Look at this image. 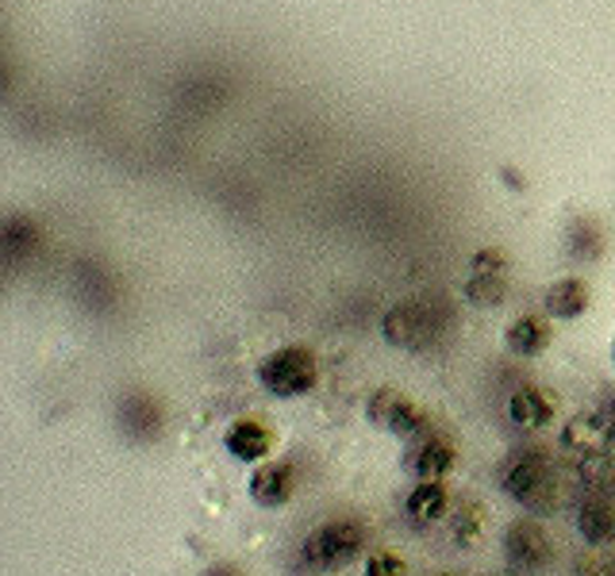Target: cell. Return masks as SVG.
I'll return each instance as SVG.
<instances>
[{
	"instance_id": "cell-17",
	"label": "cell",
	"mask_w": 615,
	"mask_h": 576,
	"mask_svg": "<svg viewBox=\"0 0 615 576\" xmlns=\"http://www.w3.org/2000/svg\"><path fill=\"white\" fill-rule=\"evenodd\" d=\"M504 296H508L504 274H470L462 285V300L470 303V308H501Z\"/></svg>"
},
{
	"instance_id": "cell-22",
	"label": "cell",
	"mask_w": 615,
	"mask_h": 576,
	"mask_svg": "<svg viewBox=\"0 0 615 576\" xmlns=\"http://www.w3.org/2000/svg\"><path fill=\"white\" fill-rule=\"evenodd\" d=\"M612 365H615V342H612Z\"/></svg>"
},
{
	"instance_id": "cell-16",
	"label": "cell",
	"mask_w": 615,
	"mask_h": 576,
	"mask_svg": "<svg viewBox=\"0 0 615 576\" xmlns=\"http://www.w3.org/2000/svg\"><path fill=\"white\" fill-rule=\"evenodd\" d=\"M578 534L585 546H608L615 542V508L608 500H585L578 508Z\"/></svg>"
},
{
	"instance_id": "cell-1",
	"label": "cell",
	"mask_w": 615,
	"mask_h": 576,
	"mask_svg": "<svg viewBox=\"0 0 615 576\" xmlns=\"http://www.w3.org/2000/svg\"><path fill=\"white\" fill-rule=\"evenodd\" d=\"M254 377H259V385L274 400H300V396L316 392L319 357L308 346H300V342H289V346L270 350L259 362V369H254Z\"/></svg>"
},
{
	"instance_id": "cell-10",
	"label": "cell",
	"mask_w": 615,
	"mask_h": 576,
	"mask_svg": "<svg viewBox=\"0 0 615 576\" xmlns=\"http://www.w3.org/2000/svg\"><path fill=\"white\" fill-rule=\"evenodd\" d=\"M504 562L512 573H539L550 562V539L535 519H516L504 531Z\"/></svg>"
},
{
	"instance_id": "cell-12",
	"label": "cell",
	"mask_w": 615,
	"mask_h": 576,
	"mask_svg": "<svg viewBox=\"0 0 615 576\" xmlns=\"http://www.w3.org/2000/svg\"><path fill=\"white\" fill-rule=\"evenodd\" d=\"M554 411H558L554 396L542 392L539 385H519L508 396V419L519 431H542V427L554 423Z\"/></svg>"
},
{
	"instance_id": "cell-14",
	"label": "cell",
	"mask_w": 615,
	"mask_h": 576,
	"mask_svg": "<svg viewBox=\"0 0 615 576\" xmlns=\"http://www.w3.org/2000/svg\"><path fill=\"white\" fill-rule=\"evenodd\" d=\"M404 511L416 527H431L439 519H447L450 511V492L442 480H416L411 492L404 496Z\"/></svg>"
},
{
	"instance_id": "cell-18",
	"label": "cell",
	"mask_w": 615,
	"mask_h": 576,
	"mask_svg": "<svg viewBox=\"0 0 615 576\" xmlns=\"http://www.w3.org/2000/svg\"><path fill=\"white\" fill-rule=\"evenodd\" d=\"M481 539H485V508L481 503H462L454 516V542L473 550Z\"/></svg>"
},
{
	"instance_id": "cell-9",
	"label": "cell",
	"mask_w": 615,
	"mask_h": 576,
	"mask_svg": "<svg viewBox=\"0 0 615 576\" xmlns=\"http://www.w3.org/2000/svg\"><path fill=\"white\" fill-rule=\"evenodd\" d=\"M458 465V450L447 434L424 431L404 446V473L411 480H447V473Z\"/></svg>"
},
{
	"instance_id": "cell-3",
	"label": "cell",
	"mask_w": 615,
	"mask_h": 576,
	"mask_svg": "<svg viewBox=\"0 0 615 576\" xmlns=\"http://www.w3.org/2000/svg\"><path fill=\"white\" fill-rule=\"evenodd\" d=\"M365 419H370L377 431L393 434V439H404V442L431 431L427 411L419 408L408 392H400V388H393V385H381L377 392H370V400H365Z\"/></svg>"
},
{
	"instance_id": "cell-7",
	"label": "cell",
	"mask_w": 615,
	"mask_h": 576,
	"mask_svg": "<svg viewBox=\"0 0 615 576\" xmlns=\"http://www.w3.org/2000/svg\"><path fill=\"white\" fill-rule=\"evenodd\" d=\"M558 446H562V454L578 457V462H589V457L604 454V450L615 446L612 416H604V411H578V416L562 427V434H558Z\"/></svg>"
},
{
	"instance_id": "cell-19",
	"label": "cell",
	"mask_w": 615,
	"mask_h": 576,
	"mask_svg": "<svg viewBox=\"0 0 615 576\" xmlns=\"http://www.w3.org/2000/svg\"><path fill=\"white\" fill-rule=\"evenodd\" d=\"M365 576H408V565H404V557L388 554V550H373L365 557Z\"/></svg>"
},
{
	"instance_id": "cell-6",
	"label": "cell",
	"mask_w": 615,
	"mask_h": 576,
	"mask_svg": "<svg viewBox=\"0 0 615 576\" xmlns=\"http://www.w3.org/2000/svg\"><path fill=\"white\" fill-rule=\"evenodd\" d=\"M501 488H504V496H508L512 503H519L524 511H542L550 503V492H554V485H550V465L535 454L516 457V462L504 469Z\"/></svg>"
},
{
	"instance_id": "cell-13",
	"label": "cell",
	"mask_w": 615,
	"mask_h": 576,
	"mask_svg": "<svg viewBox=\"0 0 615 576\" xmlns=\"http://www.w3.org/2000/svg\"><path fill=\"white\" fill-rule=\"evenodd\" d=\"M550 339H554V326H550V319L542 315H516L508 323V331H504V350H508L512 357H539L550 350Z\"/></svg>"
},
{
	"instance_id": "cell-8",
	"label": "cell",
	"mask_w": 615,
	"mask_h": 576,
	"mask_svg": "<svg viewBox=\"0 0 615 576\" xmlns=\"http://www.w3.org/2000/svg\"><path fill=\"white\" fill-rule=\"evenodd\" d=\"M297 485H300V469L289 462V457H270V462L254 465L251 477H246V492H251V500L266 511L285 508V503L297 496Z\"/></svg>"
},
{
	"instance_id": "cell-15",
	"label": "cell",
	"mask_w": 615,
	"mask_h": 576,
	"mask_svg": "<svg viewBox=\"0 0 615 576\" xmlns=\"http://www.w3.org/2000/svg\"><path fill=\"white\" fill-rule=\"evenodd\" d=\"M542 308L558 323H573L589 311V285L581 277H562L542 292Z\"/></svg>"
},
{
	"instance_id": "cell-21",
	"label": "cell",
	"mask_w": 615,
	"mask_h": 576,
	"mask_svg": "<svg viewBox=\"0 0 615 576\" xmlns=\"http://www.w3.org/2000/svg\"><path fill=\"white\" fill-rule=\"evenodd\" d=\"M200 576H243V569H239V565H231V562H216V565H208Z\"/></svg>"
},
{
	"instance_id": "cell-20",
	"label": "cell",
	"mask_w": 615,
	"mask_h": 576,
	"mask_svg": "<svg viewBox=\"0 0 615 576\" xmlns=\"http://www.w3.org/2000/svg\"><path fill=\"white\" fill-rule=\"evenodd\" d=\"M504 266H508V258H504V251H496V246H485V251H477L470 258L473 274H504Z\"/></svg>"
},
{
	"instance_id": "cell-5",
	"label": "cell",
	"mask_w": 615,
	"mask_h": 576,
	"mask_svg": "<svg viewBox=\"0 0 615 576\" xmlns=\"http://www.w3.org/2000/svg\"><path fill=\"white\" fill-rule=\"evenodd\" d=\"M220 446L231 462L262 465V462H270V457H277V431L259 416H235L223 427Z\"/></svg>"
},
{
	"instance_id": "cell-24",
	"label": "cell",
	"mask_w": 615,
	"mask_h": 576,
	"mask_svg": "<svg viewBox=\"0 0 615 576\" xmlns=\"http://www.w3.org/2000/svg\"><path fill=\"white\" fill-rule=\"evenodd\" d=\"M612 576H615V573H612Z\"/></svg>"
},
{
	"instance_id": "cell-4",
	"label": "cell",
	"mask_w": 615,
	"mask_h": 576,
	"mask_svg": "<svg viewBox=\"0 0 615 576\" xmlns=\"http://www.w3.org/2000/svg\"><path fill=\"white\" fill-rule=\"evenodd\" d=\"M439 334V319H435V303L427 300H400L385 311L381 319V339L393 350H427Z\"/></svg>"
},
{
	"instance_id": "cell-23",
	"label": "cell",
	"mask_w": 615,
	"mask_h": 576,
	"mask_svg": "<svg viewBox=\"0 0 615 576\" xmlns=\"http://www.w3.org/2000/svg\"><path fill=\"white\" fill-rule=\"evenodd\" d=\"M439 576H454V573H439Z\"/></svg>"
},
{
	"instance_id": "cell-2",
	"label": "cell",
	"mask_w": 615,
	"mask_h": 576,
	"mask_svg": "<svg viewBox=\"0 0 615 576\" xmlns=\"http://www.w3.org/2000/svg\"><path fill=\"white\" fill-rule=\"evenodd\" d=\"M365 554V527L358 519H331L300 542V562L311 573H334L354 565Z\"/></svg>"
},
{
	"instance_id": "cell-11",
	"label": "cell",
	"mask_w": 615,
	"mask_h": 576,
	"mask_svg": "<svg viewBox=\"0 0 615 576\" xmlns=\"http://www.w3.org/2000/svg\"><path fill=\"white\" fill-rule=\"evenodd\" d=\"M116 419H120L123 439L131 442H154L166 427V411L151 392H123L116 403Z\"/></svg>"
}]
</instances>
